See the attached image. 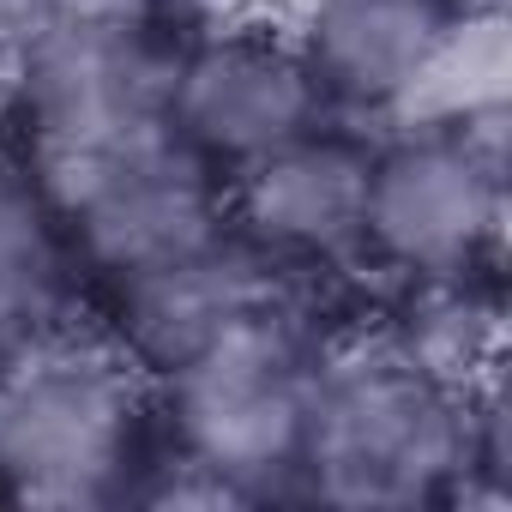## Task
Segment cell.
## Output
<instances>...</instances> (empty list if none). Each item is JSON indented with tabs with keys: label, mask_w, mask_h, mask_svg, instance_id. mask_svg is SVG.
<instances>
[{
	"label": "cell",
	"mask_w": 512,
	"mask_h": 512,
	"mask_svg": "<svg viewBox=\"0 0 512 512\" xmlns=\"http://www.w3.org/2000/svg\"><path fill=\"white\" fill-rule=\"evenodd\" d=\"M25 181L61 223L67 253L103 284L223 235V181L175 133H151Z\"/></svg>",
	"instance_id": "obj_6"
},
{
	"label": "cell",
	"mask_w": 512,
	"mask_h": 512,
	"mask_svg": "<svg viewBox=\"0 0 512 512\" xmlns=\"http://www.w3.org/2000/svg\"><path fill=\"white\" fill-rule=\"evenodd\" d=\"M175 55L133 7L79 0L67 19L19 49L13 121L25 133V175L169 133Z\"/></svg>",
	"instance_id": "obj_4"
},
{
	"label": "cell",
	"mask_w": 512,
	"mask_h": 512,
	"mask_svg": "<svg viewBox=\"0 0 512 512\" xmlns=\"http://www.w3.org/2000/svg\"><path fill=\"white\" fill-rule=\"evenodd\" d=\"M464 7L470 0H302L290 43L326 109L404 115Z\"/></svg>",
	"instance_id": "obj_10"
},
{
	"label": "cell",
	"mask_w": 512,
	"mask_h": 512,
	"mask_svg": "<svg viewBox=\"0 0 512 512\" xmlns=\"http://www.w3.org/2000/svg\"><path fill=\"white\" fill-rule=\"evenodd\" d=\"M67 284V235L31 181H0V356L55 332Z\"/></svg>",
	"instance_id": "obj_12"
},
{
	"label": "cell",
	"mask_w": 512,
	"mask_h": 512,
	"mask_svg": "<svg viewBox=\"0 0 512 512\" xmlns=\"http://www.w3.org/2000/svg\"><path fill=\"white\" fill-rule=\"evenodd\" d=\"M79 0H0V49L19 55L31 37H43L55 19H67Z\"/></svg>",
	"instance_id": "obj_13"
},
{
	"label": "cell",
	"mask_w": 512,
	"mask_h": 512,
	"mask_svg": "<svg viewBox=\"0 0 512 512\" xmlns=\"http://www.w3.org/2000/svg\"><path fill=\"white\" fill-rule=\"evenodd\" d=\"M482 458L470 398L452 368L410 338H374L320 356L296 482L356 512H404L440 500Z\"/></svg>",
	"instance_id": "obj_1"
},
{
	"label": "cell",
	"mask_w": 512,
	"mask_h": 512,
	"mask_svg": "<svg viewBox=\"0 0 512 512\" xmlns=\"http://www.w3.org/2000/svg\"><path fill=\"white\" fill-rule=\"evenodd\" d=\"M506 85H512L506 13L494 7V0H470L398 121L404 127L410 121L416 127H500Z\"/></svg>",
	"instance_id": "obj_11"
},
{
	"label": "cell",
	"mask_w": 512,
	"mask_h": 512,
	"mask_svg": "<svg viewBox=\"0 0 512 512\" xmlns=\"http://www.w3.org/2000/svg\"><path fill=\"white\" fill-rule=\"evenodd\" d=\"M314 368L320 350L278 302H266L163 380L175 464L205 488V500H253L296 482Z\"/></svg>",
	"instance_id": "obj_3"
},
{
	"label": "cell",
	"mask_w": 512,
	"mask_h": 512,
	"mask_svg": "<svg viewBox=\"0 0 512 512\" xmlns=\"http://www.w3.org/2000/svg\"><path fill=\"white\" fill-rule=\"evenodd\" d=\"M139 380L115 344L43 332L0 356V488L25 506H109L133 494Z\"/></svg>",
	"instance_id": "obj_2"
},
{
	"label": "cell",
	"mask_w": 512,
	"mask_h": 512,
	"mask_svg": "<svg viewBox=\"0 0 512 512\" xmlns=\"http://www.w3.org/2000/svg\"><path fill=\"white\" fill-rule=\"evenodd\" d=\"M103 290H109V344L133 362V374L151 380L181 374L247 314L278 302L266 260L241 235H211L175 260L127 272Z\"/></svg>",
	"instance_id": "obj_9"
},
{
	"label": "cell",
	"mask_w": 512,
	"mask_h": 512,
	"mask_svg": "<svg viewBox=\"0 0 512 512\" xmlns=\"http://www.w3.org/2000/svg\"><path fill=\"white\" fill-rule=\"evenodd\" d=\"M500 235L494 127H404L368 157L362 253L422 290H458Z\"/></svg>",
	"instance_id": "obj_5"
},
{
	"label": "cell",
	"mask_w": 512,
	"mask_h": 512,
	"mask_svg": "<svg viewBox=\"0 0 512 512\" xmlns=\"http://www.w3.org/2000/svg\"><path fill=\"white\" fill-rule=\"evenodd\" d=\"M326 115L332 109L290 37L217 31L175 55L169 133L217 175L260 163L266 151L314 133Z\"/></svg>",
	"instance_id": "obj_7"
},
{
	"label": "cell",
	"mask_w": 512,
	"mask_h": 512,
	"mask_svg": "<svg viewBox=\"0 0 512 512\" xmlns=\"http://www.w3.org/2000/svg\"><path fill=\"white\" fill-rule=\"evenodd\" d=\"M368 145L332 133L326 121L260 163L235 169L223 193V217L266 266H332L362 253V211H368Z\"/></svg>",
	"instance_id": "obj_8"
}]
</instances>
